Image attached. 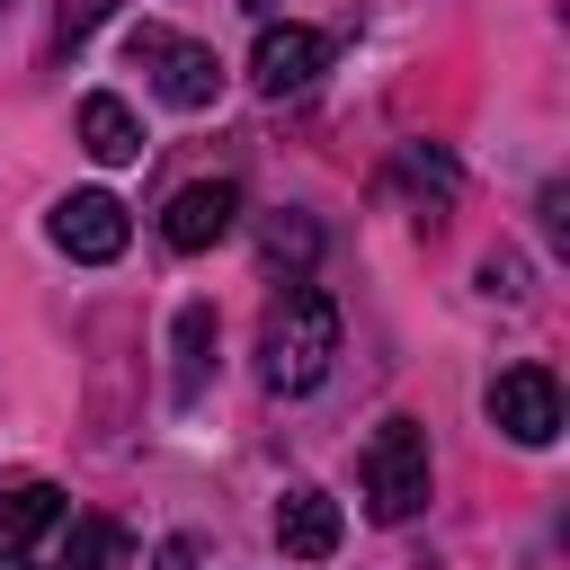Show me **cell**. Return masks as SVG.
I'll use <instances>...</instances> for the list:
<instances>
[{
  "label": "cell",
  "instance_id": "obj_6",
  "mask_svg": "<svg viewBox=\"0 0 570 570\" xmlns=\"http://www.w3.org/2000/svg\"><path fill=\"white\" fill-rule=\"evenodd\" d=\"M490 428H499L508 445H552V436H561V383H552L543 365H508V374L490 383Z\"/></svg>",
  "mask_w": 570,
  "mask_h": 570
},
{
  "label": "cell",
  "instance_id": "obj_3",
  "mask_svg": "<svg viewBox=\"0 0 570 570\" xmlns=\"http://www.w3.org/2000/svg\"><path fill=\"white\" fill-rule=\"evenodd\" d=\"M125 62L178 107V116H196V107H214L223 98V62H214V45H196V36H178V27H134L125 36Z\"/></svg>",
  "mask_w": 570,
  "mask_h": 570
},
{
  "label": "cell",
  "instance_id": "obj_16",
  "mask_svg": "<svg viewBox=\"0 0 570 570\" xmlns=\"http://www.w3.org/2000/svg\"><path fill=\"white\" fill-rule=\"evenodd\" d=\"M481 285H490V294H525V267H517V258H481Z\"/></svg>",
  "mask_w": 570,
  "mask_h": 570
},
{
  "label": "cell",
  "instance_id": "obj_1",
  "mask_svg": "<svg viewBox=\"0 0 570 570\" xmlns=\"http://www.w3.org/2000/svg\"><path fill=\"white\" fill-rule=\"evenodd\" d=\"M330 365H338V303H330L321 285H303V276H285V294H276L267 321H258V383H267L276 401H294V392H312Z\"/></svg>",
  "mask_w": 570,
  "mask_h": 570
},
{
  "label": "cell",
  "instance_id": "obj_11",
  "mask_svg": "<svg viewBox=\"0 0 570 570\" xmlns=\"http://www.w3.org/2000/svg\"><path fill=\"white\" fill-rule=\"evenodd\" d=\"M80 151L107 160V169L142 160V125H134V107H125L116 89H89V98H80Z\"/></svg>",
  "mask_w": 570,
  "mask_h": 570
},
{
  "label": "cell",
  "instance_id": "obj_20",
  "mask_svg": "<svg viewBox=\"0 0 570 570\" xmlns=\"http://www.w3.org/2000/svg\"><path fill=\"white\" fill-rule=\"evenodd\" d=\"M0 18H9V0H0Z\"/></svg>",
  "mask_w": 570,
  "mask_h": 570
},
{
  "label": "cell",
  "instance_id": "obj_9",
  "mask_svg": "<svg viewBox=\"0 0 570 570\" xmlns=\"http://www.w3.org/2000/svg\"><path fill=\"white\" fill-rule=\"evenodd\" d=\"M214 338H223L214 303H178V321H169V401H178V410L205 392V374H214Z\"/></svg>",
  "mask_w": 570,
  "mask_h": 570
},
{
  "label": "cell",
  "instance_id": "obj_18",
  "mask_svg": "<svg viewBox=\"0 0 570 570\" xmlns=\"http://www.w3.org/2000/svg\"><path fill=\"white\" fill-rule=\"evenodd\" d=\"M151 570H196V543H187V534H169V543L151 552Z\"/></svg>",
  "mask_w": 570,
  "mask_h": 570
},
{
  "label": "cell",
  "instance_id": "obj_2",
  "mask_svg": "<svg viewBox=\"0 0 570 570\" xmlns=\"http://www.w3.org/2000/svg\"><path fill=\"white\" fill-rule=\"evenodd\" d=\"M356 481H365V517L374 525H410L428 508V428L419 419H383L356 454Z\"/></svg>",
  "mask_w": 570,
  "mask_h": 570
},
{
  "label": "cell",
  "instance_id": "obj_5",
  "mask_svg": "<svg viewBox=\"0 0 570 570\" xmlns=\"http://www.w3.org/2000/svg\"><path fill=\"white\" fill-rule=\"evenodd\" d=\"M321 62H330V36H321V27H294V18L276 27V18H258V45H249V89H258V98L312 89Z\"/></svg>",
  "mask_w": 570,
  "mask_h": 570
},
{
  "label": "cell",
  "instance_id": "obj_8",
  "mask_svg": "<svg viewBox=\"0 0 570 570\" xmlns=\"http://www.w3.org/2000/svg\"><path fill=\"white\" fill-rule=\"evenodd\" d=\"M338 534H347V525H338V499H330V490L303 481V490L276 499V543H285V561H330Z\"/></svg>",
  "mask_w": 570,
  "mask_h": 570
},
{
  "label": "cell",
  "instance_id": "obj_13",
  "mask_svg": "<svg viewBox=\"0 0 570 570\" xmlns=\"http://www.w3.org/2000/svg\"><path fill=\"white\" fill-rule=\"evenodd\" d=\"M258 258H267L276 276H285V267L303 276V267L321 258V223H312V214H267V223H258Z\"/></svg>",
  "mask_w": 570,
  "mask_h": 570
},
{
  "label": "cell",
  "instance_id": "obj_10",
  "mask_svg": "<svg viewBox=\"0 0 570 570\" xmlns=\"http://www.w3.org/2000/svg\"><path fill=\"white\" fill-rule=\"evenodd\" d=\"M62 490L53 481H18V490H0V561H27L36 552V534H53L62 525Z\"/></svg>",
  "mask_w": 570,
  "mask_h": 570
},
{
  "label": "cell",
  "instance_id": "obj_15",
  "mask_svg": "<svg viewBox=\"0 0 570 570\" xmlns=\"http://www.w3.org/2000/svg\"><path fill=\"white\" fill-rule=\"evenodd\" d=\"M89 18H98V0H62V9H53V45H80Z\"/></svg>",
  "mask_w": 570,
  "mask_h": 570
},
{
  "label": "cell",
  "instance_id": "obj_19",
  "mask_svg": "<svg viewBox=\"0 0 570 570\" xmlns=\"http://www.w3.org/2000/svg\"><path fill=\"white\" fill-rule=\"evenodd\" d=\"M240 9H249V18H276V0H240Z\"/></svg>",
  "mask_w": 570,
  "mask_h": 570
},
{
  "label": "cell",
  "instance_id": "obj_17",
  "mask_svg": "<svg viewBox=\"0 0 570 570\" xmlns=\"http://www.w3.org/2000/svg\"><path fill=\"white\" fill-rule=\"evenodd\" d=\"M543 232H552V240H570V196H561V187H543Z\"/></svg>",
  "mask_w": 570,
  "mask_h": 570
},
{
  "label": "cell",
  "instance_id": "obj_14",
  "mask_svg": "<svg viewBox=\"0 0 570 570\" xmlns=\"http://www.w3.org/2000/svg\"><path fill=\"white\" fill-rule=\"evenodd\" d=\"M401 178H410V187H428L436 205L454 196V160H445V151H428V142H410V151H401Z\"/></svg>",
  "mask_w": 570,
  "mask_h": 570
},
{
  "label": "cell",
  "instance_id": "obj_12",
  "mask_svg": "<svg viewBox=\"0 0 570 570\" xmlns=\"http://www.w3.org/2000/svg\"><path fill=\"white\" fill-rule=\"evenodd\" d=\"M125 552H134V534L116 517H71V534H62V570H125Z\"/></svg>",
  "mask_w": 570,
  "mask_h": 570
},
{
  "label": "cell",
  "instance_id": "obj_7",
  "mask_svg": "<svg viewBox=\"0 0 570 570\" xmlns=\"http://www.w3.org/2000/svg\"><path fill=\"white\" fill-rule=\"evenodd\" d=\"M232 223H240V187H232V178H196V187H178V196H169L160 240H169V249H214Z\"/></svg>",
  "mask_w": 570,
  "mask_h": 570
},
{
  "label": "cell",
  "instance_id": "obj_4",
  "mask_svg": "<svg viewBox=\"0 0 570 570\" xmlns=\"http://www.w3.org/2000/svg\"><path fill=\"white\" fill-rule=\"evenodd\" d=\"M45 232H53V249H62V258H80V267L125 258V240H134V223H125V205H116L107 187H71V196H53Z\"/></svg>",
  "mask_w": 570,
  "mask_h": 570
}]
</instances>
